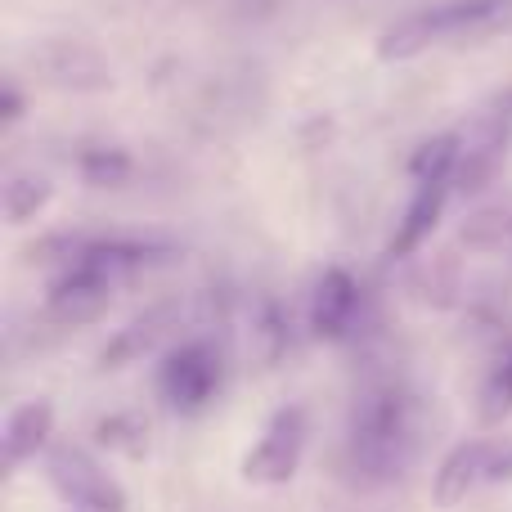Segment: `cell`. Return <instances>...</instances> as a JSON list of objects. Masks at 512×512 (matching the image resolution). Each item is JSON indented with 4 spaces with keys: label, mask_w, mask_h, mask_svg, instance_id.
I'll return each mask as SVG.
<instances>
[{
    "label": "cell",
    "mask_w": 512,
    "mask_h": 512,
    "mask_svg": "<svg viewBox=\"0 0 512 512\" xmlns=\"http://www.w3.org/2000/svg\"><path fill=\"white\" fill-rule=\"evenodd\" d=\"M459 158H463L459 135H432V140H423L414 149V158H409V176H414V185H427V180H450L454 185Z\"/></svg>",
    "instance_id": "cell-13"
},
{
    "label": "cell",
    "mask_w": 512,
    "mask_h": 512,
    "mask_svg": "<svg viewBox=\"0 0 512 512\" xmlns=\"http://www.w3.org/2000/svg\"><path fill=\"white\" fill-rule=\"evenodd\" d=\"M450 189H454L450 180H427V185H414V198H409L405 216L396 221V234H391V243H387V256L405 261V256H414L427 239H432L436 225H441L445 203H450Z\"/></svg>",
    "instance_id": "cell-11"
},
{
    "label": "cell",
    "mask_w": 512,
    "mask_h": 512,
    "mask_svg": "<svg viewBox=\"0 0 512 512\" xmlns=\"http://www.w3.org/2000/svg\"><path fill=\"white\" fill-rule=\"evenodd\" d=\"M288 342H292V333H288V315H283V306L279 301H256V310H252V351L261 355L265 364H279L283 360V351H288Z\"/></svg>",
    "instance_id": "cell-15"
},
{
    "label": "cell",
    "mask_w": 512,
    "mask_h": 512,
    "mask_svg": "<svg viewBox=\"0 0 512 512\" xmlns=\"http://www.w3.org/2000/svg\"><path fill=\"white\" fill-rule=\"evenodd\" d=\"M95 441L113 454L140 459V454H149V423L140 414H108L95 423Z\"/></svg>",
    "instance_id": "cell-17"
},
{
    "label": "cell",
    "mask_w": 512,
    "mask_h": 512,
    "mask_svg": "<svg viewBox=\"0 0 512 512\" xmlns=\"http://www.w3.org/2000/svg\"><path fill=\"white\" fill-rule=\"evenodd\" d=\"M508 414H512V355H504L486 373V387H481V423L499 427Z\"/></svg>",
    "instance_id": "cell-19"
},
{
    "label": "cell",
    "mask_w": 512,
    "mask_h": 512,
    "mask_svg": "<svg viewBox=\"0 0 512 512\" xmlns=\"http://www.w3.org/2000/svg\"><path fill=\"white\" fill-rule=\"evenodd\" d=\"M463 248L468 252H481V256H495L512 248V212H481L463 225Z\"/></svg>",
    "instance_id": "cell-18"
},
{
    "label": "cell",
    "mask_w": 512,
    "mask_h": 512,
    "mask_svg": "<svg viewBox=\"0 0 512 512\" xmlns=\"http://www.w3.org/2000/svg\"><path fill=\"white\" fill-rule=\"evenodd\" d=\"M50 198H54L50 180H41V176H14L5 185V194H0V212H5L9 225H27V221H36V216L50 207Z\"/></svg>",
    "instance_id": "cell-16"
},
{
    "label": "cell",
    "mask_w": 512,
    "mask_h": 512,
    "mask_svg": "<svg viewBox=\"0 0 512 512\" xmlns=\"http://www.w3.org/2000/svg\"><path fill=\"white\" fill-rule=\"evenodd\" d=\"M167 324H171V306H158V310H149L144 319H135L131 328H122V333L99 351V369H126V364L144 360V355L158 346V337L167 333Z\"/></svg>",
    "instance_id": "cell-12"
},
{
    "label": "cell",
    "mask_w": 512,
    "mask_h": 512,
    "mask_svg": "<svg viewBox=\"0 0 512 512\" xmlns=\"http://www.w3.org/2000/svg\"><path fill=\"white\" fill-rule=\"evenodd\" d=\"M77 171L90 189H122L126 180L135 176V162L126 149H113V144H95V149H81Z\"/></svg>",
    "instance_id": "cell-14"
},
{
    "label": "cell",
    "mask_w": 512,
    "mask_h": 512,
    "mask_svg": "<svg viewBox=\"0 0 512 512\" xmlns=\"http://www.w3.org/2000/svg\"><path fill=\"white\" fill-rule=\"evenodd\" d=\"M418 454V396L400 378H373L346 423V477L360 490H382L405 477Z\"/></svg>",
    "instance_id": "cell-1"
},
{
    "label": "cell",
    "mask_w": 512,
    "mask_h": 512,
    "mask_svg": "<svg viewBox=\"0 0 512 512\" xmlns=\"http://www.w3.org/2000/svg\"><path fill=\"white\" fill-rule=\"evenodd\" d=\"M113 288L117 283L104 279L99 270H90L86 261H72L68 270H59V279L45 292V319L59 328L95 324L108 310V301H113Z\"/></svg>",
    "instance_id": "cell-7"
},
{
    "label": "cell",
    "mask_w": 512,
    "mask_h": 512,
    "mask_svg": "<svg viewBox=\"0 0 512 512\" xmlns=\"http://www.w3.org/2000/svg\"><path fill=\"white\" fill-rule=\"evenodd\" d=\"M54 445V405L50 400H23V405L9 409L5 432H0V459H5V472L23 468L27 459L45 454Z\"/></svg>",
    "instance_id": "cell-10"
},
{
    "label": "cell",
    "mask_w": 512,
    "mask_h": 512,
    "mask_svg": "<svg viewBox=\"0 0 512 512\" xmlns=\"http://www.w3.org/2000/svg\"><path fill=\"white\" fill-rule=\"evenodd\" d=\"M512 18V0H441V5H423L414 14L396 18L387 32L378 36V59L382 63H405L427 54L432 45L445 41H472Z\"/></svg>",
    "instance_id": "cell-2"
},
{
    "label": "cell",
    "mask_w": 512,
    "mask_h": 512,
    "mask_svg": "<svg viewBox=\"0 0 512 512\" xmlns=\"http://www.w3.org/2000/svg\"><path fill=\"white\" fill-rule=\"evenodd\" d=\"M364 292L360 279L342 265H328L315 279V292H310V337L319 342H346L355 333V319H360Z\"/></svg>",
    "instance_id": "cell-8"
},
{
    "label": "cell",
    "mask_w": 512,
    "mask_h": 512,
    "mask_svg": "<svg viewBox=\"0 0 512 512\" xmlns=\"http://www.w3.org/2000/svg\"><path fill=\"white\" fill-rule=\"evenodd\" d=\"M477 486H490V441H459L432 477V504L454 512Z\"/></svg>",
    "instance_id": "cell-9"
},
{
    "label": "cell",
    "mask_w": 512,
    "mask_h": 512,
    "mask_svg": "<svg viewBox=\"0 0 512 512\" xmlns=\"http://www.w3.org/2000/svg\"><path fill=\"white\" fill-rule=\"evenodd\" d=\"M45 481L54 486V495L77 512H126V486L86 450L72 441H54L45 450Z\"/></svg>",
    "instance_id": "cell-3"
},
{
    "label": "cell",
    "mask_w": 512,
    "mask_h": 512,
    "mask_svg": "<svg viewBox=\"0 0 512 512\" xmlns=\"http://www.w3.org/2000/svg\"><path fill=\"white\" fill-rule=\"evenodd\" d=\"M310 441V418L301 405H283L270 414V423L261 427L256 445L243 454V481L248 486H288L301 472Z\"/></svg>",
    "instance_id": "cell-5"
},
{
    "label": "cell",
    "mask_w": 512,
    "mask_h": 512,
    "mask_svg": "<svg viewBox=\"0 0 512 512\" xmlns=\"http://www.w3.org/2000/svg\"><path fill=\"white\" fill-rule=\"evenodd\" d=\"M221 382H225V360L203 337L171 346L158 364V396L176 414H203V409H212V400L221 396Z\"/></svg>",
    "instance_id": "cell-4"
},
{
    "label": "cell",
    "mask_w": 512,
    "mask_h": 512,
    "mask_svg": "<svg viewBox=\"0 0 512 512\" xmlns=\"http://www.w3.org/2000/svg\"><path fill=\"white\" fill-rule=\"evenodd\" d=\"M23 108H27V99L18 95L14 81H5V90H0V117H5V122H18V117H23Z\"/></svg>",
    "instance_id": "cell-20"
},
{
    "label": "cell",
    "mask_w": 512,
    "mask_h": 512,
    "mask_svg": "<svg viewBox=\"0 0 512 512\" xmlns=\"http://www.w3.org/2000/svg\"><path fill=\"white\" fill-rule=\"evenodd\" d=\"M32 68L45 86L72 90V95H104L113 90V63L81 36H50L32 50Z\"/></svg>",
    "instance_id": "cell-6"
}]
</instances>
